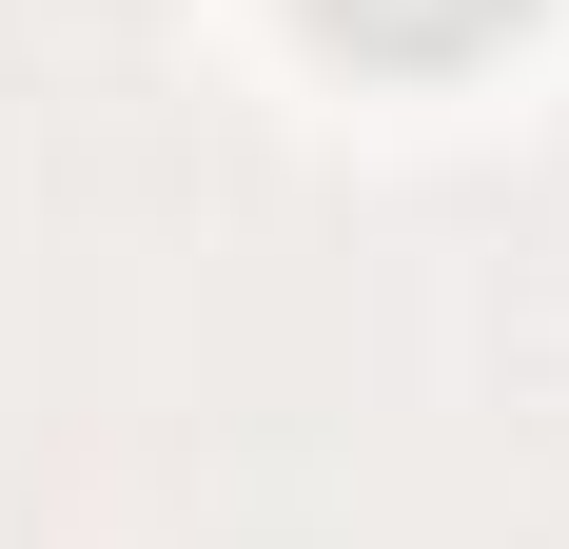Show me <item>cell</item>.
Returning <instances> with one entry per match:
<instances>
[{
  "instance_id": "1",
  "label": "cell",
  "mask_w": 569,
  "mask_h": 549,
  "mask_svg": "<svg viewBox=\"0 0 569 549\" xmlns=\"http://www.w3.org/2000/svg\"><path fill=\"white\" fill-rule=\"evenodd\" d=\"M353 59H471V40H511L530 0H315Z\"/></svg>"
}]
</instances>
